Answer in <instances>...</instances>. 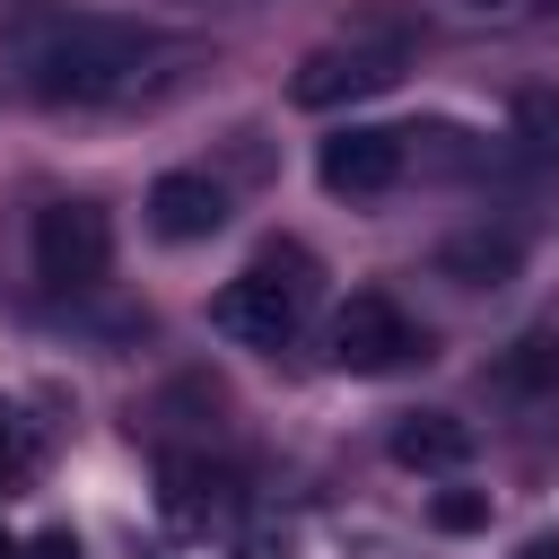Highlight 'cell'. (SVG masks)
I'll use <instances>...</instances> for the list:
<instances>
[{
	"label": "cell",
	"instance_id": "obj_1",
	"mask_svg": "<svg viewBox=\"0 0 559 559\" xmlns=\"http://www.w3.org/2000/svg\"><path fill=\"white\" fill-rule=\"evenodd\" d=\"M0 52L17 70L26 96L44 105H140L183 70V44L140 26V17H105V9H70V0H26L0 26Z\"/></svg>",
	"mask_w": 559,
	"mask_h": 559
},
{
	"label": "cell",
	"instance_id": "obj_2",
	"mask_svg": "<svg viewBox=\"0 0 559 559\" xmlns=\"http://www.w3.org/2000/svg\"><path fill=\"white\" fill-rule=\"evenodd\" d=\"M314 297H323L314 253H306V245H262V253L210 297V323H218L227 341H245V349H280V341L306 332Z\"/></svg>",
	"mask_w": 559,
	"mask_h": 559
},
{
	"label": "cell",
	"instance_id": "obj_3",
	"mask_svg": "<svg viewBox=\"0 0 559 559\" xmlns=\"http://www.w3.org/2000/svg\"><path fill=\"white\" fill-rule=\"evenodd\" d=\"M402 70H411V35H402V26H358V35L314 44V52L297 61L288 96H297L306 114H332V105H358V96L393 87Z\"/></svg>",
	"mask_w": 559,
	"mask_h": 559
},
{
	"label": "cell",
	"instance_id": "obj_4",
	"mask_svg": "<svg viewBox=\"0 0 559 559\" xmlns=\"http://www.w3.org/2000/svg\"><path fill=\"white\" fill-rule=\"evenodd\" d=\"M105 271H114V218L96 201L35 210V280L44 288H96Z\"/></svg>",
	"mask_w": 559,
	"mask_h": 559
},
{
	"label": "cell",
	"instance_id": "obj_5",
	"mask_svg": "<svg viewBox=\"0 0 559 559\" xmlns=\"http://www.w3.org/2000/svg\"><path fill=\"white\" fill-rule=\"evenodd\" d=\"M411 358H428V332H419L384 288H358V297L332 314V367H349V376H393V367H411Z\"/></svg>",
	"mask_w": 559,
	"mask_h": 559
},
{
	"label": "cell",
	"instance_id": "obj_6",
	"mask_svg": "<svg viewBox=\"0 0 559 559\" xmlns=\"http://www.w3.org/2000/svg\"><path fill=\"white\" fill-rule=\"evenodd\" d=\"M402 157H411V131H332L323 140V157H314V175H323V192H341V201H367V192H384L393 175H402Z\"/></svg>",
	"mask_w": 559,
	"mask_h": 559
},
{
	"label": "cell",
	"instance_id": "obj_7",
	"mask_svg": "<svg viewBox=\"0 0 559 559\" xmlns=\"http://www.w3.org/2000/svg\"><path fill=\"white\" fill-rule=\"evenodd\" d=\"M157 480H166L157 507H166L175 533H227V524H236V472H218V463H201V454H166Z\"/></svg>",
	"mask_w": 559,
	"mask_h": 559
},
{
	"label": "cell",
	"instance_id": "obj_8",
	"mask_svg": "<svg viewBox=\"0 0 559 559\" xmlns=\"http://www.w3.org/2000/svg\"><path fill=\"white\" fill-rule=\"evenodd\" d=\"M148 227H157L166 245H201V236L227 227V192H218L210 175H157V183H148Z\"/></svg>",
	"mask_w": 559,
	"mask_h": 559
},
{
	"label": "cell",
	"instance_id": "obj_9",
	"mask_svg": "<svg viewBox=\"0 0 559 559\" xmlns=\"http://www.w3.org/2000/svg\"><path fill=\"white\" fill-rule=\"evenodd\" d=\"M393 463L402 472H463L472 463V428L454 411H402L393 419Z\"/></svg>",
	"mask_w": 559,
	"mask_h": 559
},
{
	"label": "cell",
	"instance_id": "obj_10",
	"mask_svg": "<svg viewBox=\"0 0 559 559\" xmlns=\"http://www.w3.org/2000/svg\"><path fill=\"white\" fill-rule=\"evenodd\" d=\"M489 384L507 402H524V411H559V332H524L515 349H498Z\"/></svg>",
	"mask_w": 559,
	"mask_h": 559
},
{
	"label": "cell",
	"instance_id": "obj_11",
	"mask_svg": "<svg viewBox=\"0 0 559 559\" xmlns=\"http://www.w3.org/2000/svg\"><path fill=\"white\" fill-rule=\"evenodd\" d=\"M35 463H44V428L17 402H0V480H26Z\"/></svg>",
	"mask_w": 559,
	"mask_h": 559
},
{
	"label": "cell",
	"instance_id": "obj_12",
	"mask_svg": "<svg viewBox=\"0 0 559 559\" xmlns=\"http://www.w3.org/2000/svg\"><path fill=\"white\" fill-rule=\"evenodd\" d=\"M515 131L533 157H559V87H524L515 96Z\"/></svg>",
	"mask_w": 559,
	"mask_h": 559
},
{
	"label": "cell",
	"instance_id": "obj_13",
	"mask_svg": "<svg viewBox=\"0 0 559 559\" xmlns=\"http://www.w3.org/2000/svg\"><path fill=\"white\" fill-rule=\"evenodd\" d=\"M454 17H489V26H533V17H559V0H445Z\"/></svg>",
	"mask_w": 559,
	"mask_h": 559
},
{
	"label": "cell",
	"instance_id": "obj_14",
	"mask_svg": "<svg viewBox=\"0 0 559 559\" xmlns=\"http://www.w3.org/2000/svg\"><path fill=\"white\" fill-rule=\"evenodd\" d=\"M428 515H437L445 533H480V524H489V498H472V489H445Z\"/></svg>",
	"mask_w": 559,
	"mask_h": 559
},
{
	"label": "cell",
	"instance_id": "obj_15",
	"mask_svg": "<svg viewBox=\"0 0 559 559\" xmlns=\"http://www.w3.org/2000/svg\"><path fill=\"white\" fill-rule=\"evenodd\" d=\"M297 542H288V524H245L236 542H227V559H288Z\"/></svg>",
	"mask_w": 559,
	"mask_h": 559
},
{
	"label": "cell",
	"instance_id": "obj_16",
	"mask_svg": "<svg viewBox=\"0 0 559 559\" xmlns=\"http://www.w3.org/2000/svg\"><path fill=\"white\" fill-rule=\"evenodd\" d=\"M524 559H559V533H542V542H524Z\"/></svg>",
	"mask_w": 559,
	"mask_h": 559
}]
</instances>
